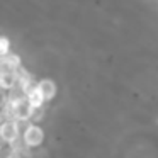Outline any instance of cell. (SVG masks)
Masks as SVG:
<instances>
[{"instance_id": "8992f818", "label": "cell", "mask_w": 158, "mask_h": 158, "mask_svg": "<svg viewBox=\"0 0 158 158\" xmlns=\"http://www.w3.org/2000/svg\"><path fill=\"white\" fill-rule=\"evenodd\" d=\"M9 104V95H7V90L0 87V109H4L5 106Z\"/></svg>"}, {"instance_id": "5b68a950", "label": "cell", "mask_w": 158, "mask_h": 158, "mask_svg": "<svg viewBox=\"0 0 158 158\" xmlns=\"http://www.w3.org/2000/svg\"><path fill=\"white\" fill-rule=\"evenodd\" d=\"M10 53V41L5 36H0V58Z\"/></svg>"}, {"instance_id": "277c9868", "label": "cell", "mask_w": 158, "mask_h": 158, "mask_svg": "<svg viewBox=\"0 0 158 158\" xmlns=\"http://www.w3.org/2000/svg\"><path fill=\"white\" fill-rule=\"evenodd\" d=\"M26 99H27V102L31 104L32 109H41V107H44V104H46L44 97L41 95V92H39L36 87H32V89L26 94Z\"/></svg>"}, {"instance_id": "3957f363", "label": "cell", "mask_w": 158, "mask_h": 158, "mask_svg": "<svg viewBox=\"0 0 158 158\" xmlns=\"http://www.w3.org/2000/svg\"><path fill=\"white\" fill-rule=\"evenodd\" d=\"M36 89L41 92V95L44 97L46 102H51L53 99L58 94V87H56V82L51 78H41L38 83H36Z\"/></svg>"}, {"instance_id": "6da1fadb", "label": "cell", "mask_w": 158, "mask_h": 158, "mask_svg": "<svg viewBox=\"0 0 158 158\" xmlns=\"http://www.w3.org/2000/svg\"><path fill=\"white\" fill-rule=\"evenodd\" d=\"M22 129H21V121L14 119V117H5L0 123V143L14 146L15 143L21 141Z\"/></svg>"}, {"instance_id": "7a4b0ae2", "label": "cell", "mask_w": 158, "mask_h": 158, "mask_svg": "<svg viewBox=\"0 0 158 158\" xmlns=\"http://www.w3.org/2000/svg\"><path fill=\"white\" fill-rule=\"evenodd\" d=\"M21 141L27 150H34V148H39L43 143H44V129L39 126L38 123H26L24 129H22V136Z\"/></svg>"}]
</instances>
